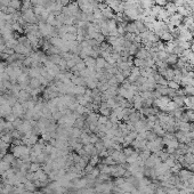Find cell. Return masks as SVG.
Instances as JSON below:
<instances>
[{
    "label": "cell",
    "instance_id": "obj_2",
    "mask_svg": "<svg viewBox=\"0 0 194 194\" xmlns=\"http://www.w3.org/2000/svg\"><path fill=\"white\" fill-rule=\"evenodd\" d=\"M5 45H6L7 48H12V49H15V47L19 45V40L15 39V38H12L9 40L5 41Z\"/></svg>",
    "mask_w": 194,
    "mask_h": 194
},
{
    "label": "cell",
    "instance_id": "obj_6",
    "mask_svg": "<svg viewBox=\"0 0 194 194\" xmlns=\"http://www.w3.org/2000/svg\"><path fill=\"white\" fill-rule=\"evenodd\" d=\"M161 39H162V40H166V41H171L172 35H171V33H169L168 31H166L162 35H161Z\"/></svg>",
    "mask_w": 194,
    "mask_h": 194
},
{
    "label": "cell",
    "instance_id": "obj_3",
    "mask_svg": "<svg viewBox=\"0 0 194 194\" xmlns=\"http://www.w3.org/2000/svg\"><path fill=\"white\" fill-rule=\"evenodd\" d=\"M8 7H12V8H14L15 10H19L22 8V1H21V0H10L9 6Z\"/></svg>",
    "mask_w": 194,
    "mask_h": 194
},
{
    "label": "cell",
    "instance_id": "obj_7",
    "mask_svg": "<svg viewBox=\"0 0 194 194\" xmlns=\"http://www.w3.org/2000/svg\"><path fill=\"white\" fill-rule=\"evenodd\" d=\"M6 63L5 62H0V73H3L5 71H6Z\"/></svg>",
    "mask_w": 194,
    "mask_h": 194
},
{
    "label": "cell",
    "instance_id": "obj_4",
    "mask_svg": "<svg viewBox=\"0 0 194 194\" xmlns=\"http://www.w3.org/2000/svg\"><path fill=\"white\" fill-rule=\"evenodd\" d=\"M167 87L169 89H172V90H178L179 89V84L175 80H169L168 84H167Z\"/></svg>",
    "mask_w": 194,
    "mask_h": 194
},
{
    "label": "cell",
    "instance_id": "obj_5",
    "mask_svg": "<svg viewBox=\"0 0 194 194\" xmlns=\"http://www.w3.org/2000/svg\"><path fill=\"white\" fill-rule=\"evenodd\" d=\"M166 61L168 64H175V63L178 61V55H176V54H170V55H168Z\"/></svg>",
    "mask_w": 194,
    "mask_h": 194
},
{
    "label": "cell",
    "instance_id": "obj_1",
    "mask_svg": "<svg viewBox=\"0 0 194 194\" xmlns=\"http://www.w3.org/2000/svg\"><path fill=\"white\" fill-rule=\"evenodd\" d=\"M12 113V106H10L9 104H3V105H0V116H7L8 114Z\"/></svg>",
    "mask_w": 194,
    "mask_h": 194
}]
</instances>
